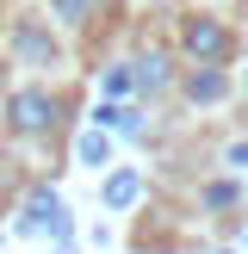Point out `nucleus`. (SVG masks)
<instances>
[{"instance_id": "obj_1", "label": "nucleus", "mask_w": 248, "mask_h": 254, "mask_svg": "<svg viewBox=\"0 0 248 254\" xmlns=\"http://www.w3.org/2000/svg\"><path fill=\"white\" fill-rule=\"evenodd\" d=\"M0 124H6V136H19V143H44V136H56L62 124H68V93L50 81H25L12 87L6 99H0Z\"/></svg>"}, {"instance_id": "obj_2", "label": "nucleus", "mask_w": 248, "mask_h": 254, "mask_svg": "<svg viewBox=\"0 0 248 254\" xmlns=\"http://www.w3.org/2000/svg\"><path fill=\"white\" fill-rule=\"evenodd\" d=\"M0 50H6V62H12V68L37 74V81L68 68V44H62V31L44 19V12H19V19L6 25V37H0Z\"/></svg>"}, {"instance_id": "obj_3", "label": "nucleus", "mask_w": 248, "mask_h": 254, "mask_svg": "<svg viewBox=\"0 0 248 254\" xmlns=\"http://www.w3.org/2000/svg\"><path fill=\"white\" fill-rule=\"evenodd\" d=\"M174 56H180V68H230L236 62V25L223 12H186L174 25Z\"/></svg>"}, {"instance_id": "obj_4", "label": "nucleus", "mask_w": 248, "mask_h": 254, "mask_svg": "<svg viewBox=\"0 0 248 254\" xmlns=\"http://www.w3.org/2000/svg\"><path fill=\"white\" fill-rule=\"evenodd\" d=\"M180 81V56L174 44H143L130 56V99H168Z\"/></svg>"}, {"instance_id": "obj_5", "label": "nucleus", "mask_w": 248, "mask_h": 254, "mask_svg": "<svg viewBox=\"0 0 248 254\" xmlns=\"http://www.w3.org/2000/svg\"><path fill=\"white\" fill-rule=\"evenodd\" d=\"M230 93H236L230 68H180V81H174V99H180V106H192V112L223 106Z\"/></svg>"}, {"instance_id": "obj_6", "label": "nucleus", "mask_w": 248, "mask_h": 254, "mask_svg": "<svg viewBox=\"0 0 248 254\" xmlns=\"http://www.w3.org/2000/svg\"><path fill=\"white\" fill-rule=\"evenodd\" d=\"M106 12H112V0H44V19L56 25V31H74V37L93 31Z\"/></svg>"}, {"instance_id": "obj_7", "label": "nucleus", "mask_w": 248, "mask_h": 254, "mask_svg": "<svg viewBox=\"0 0 248 254\" xmlns=\"http://www.w3.org/2000/svg\"><path fill=\"white\" fill-rule=\"evenodd\" d=\"M25 230H50L56 242H68V211H62V198L50 192V186H37V192L25 198Z\"/></svg>"}, {"instance_id": "obj_8", "label": "nucleus", "mask_w": 248, "mask_h": 254, "mask_svg": "<svg viewBox=\"0 0 248 254\" xmlns=\"http://www.w3.org/2000/svg\"><path fill=\"white\" fill-rule=\"evenodd\" d=\"M136 198H143V174H136V168L106 174V186H99V205H106V211H130Z\"/></svg>"}, {"instance_id": "obj_9", "label": "nucleus", "mask_w": 248, "mask_h": 254, "mask_svg": "<svg viewBox=\"0 0 248 254\" xmlns=\"http://www.w3.org/2000/svg\"><path fill=\"white\" fill-rule=\"evenodd\" d=\"M74 161H81V168H93V174H99V168H112V136L87 124V130L74 136Z\"/></svg>"}, {"instance_id": "obj_10", "label": "nucleus", "mask_w": 248, "mask_h": 254, "mask_svg": "<svg viewBox=\"0 0 248 254\" xmlns=\"http://www.w3.org/2000/svg\"><path fill=\"white\" fill-rule=\"evenodd\" d=\"M242 205V186L236 180H205L198 186V211H236Z\"/></svg>"}, {"instance_id": "obj_11", "label": "nucleus", "mask_w": 248, "mask_h": 254, "mask_svg": "<svg viewBox=\"0 0 248 254\" xmlns=\"http://www.w3.org/2000/svg\"><path fill=\"white\" fill-rule=\"evenodd\" d=\"M99 93H106L112 106H130V62H106V68H99Z\"/></svg>"}, {"instance_id": "obj_12", "label": "nucleus", "mask_w": 248, "mask_h": 254, "mask_svg": "<svg viewBox=\"0 0 248 254\" xmlns=\"http://www.w3.org/2000/svg\"><path fill=\"white\" fill-rule=\"evenodd\" d=\"M223 168H230V174H248V136H236V143L223 149Z\"/></svg>"}, {"instance_id": "obj_13", "label": "nucleus", "mask_w": 248, "mask_h": 254, "mask_svg": "<svg viewBox=\"0 0 248 254\" xmlns=\"http://www.w3.org/2000/svg\"><path fill=\"white\" fill-rule=\"evenodd\" d=\"M242 112H248V87H242Z\"/></svg>"}]
</instances>
